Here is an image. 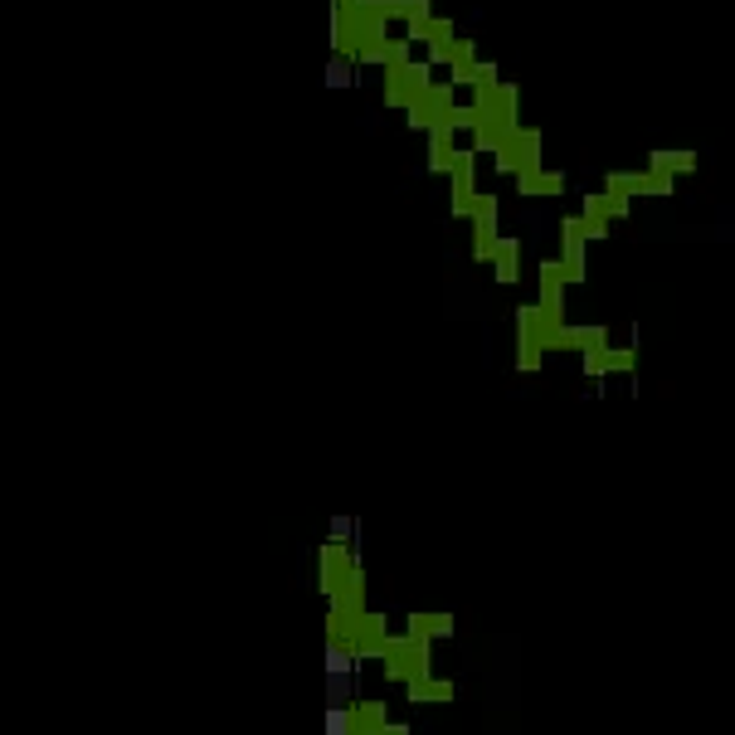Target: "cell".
<instances>
[{"instance_id": "5", "label": "cell", "mask_w": 735, "mask_h": 735, "mask_svg": "<svg viewBox=\"0 0 735 735\" xmlns=\"http://www.w3.org/2000/svg\"><path fill=\"white\" fill-rule=\"evenodd\" d=\"M648 166L662 176H682V170H697V151H652Z\"/></svg>"}, {"instance_id": "2", "label": "cell", "mask_w": 735, "mask_h": 735, "mask_svg": "<svg viewBox=\"0 0 735 735\" xmlns=\"http://www.w3.org/2000/svg\"><path fill=\"white\" fill-rule=\"evenodd\" d=\"M604 190H619V195H672V176L662 170H609V186Z\"/></svg>"}, {"instance_id": "7", "label": "cell", "mask_w": 735, "mask_h": 735, "mask_svg": "<svg viewBox=\"0 0 735 735\" xmlns=\"http://www.w3.org/2000/svg\"><path fill=\"white\" fill-rule=\"evenodd\" d=\"M327 735H351V707H327Z\"/></svg>"}, {"instance_id": "1", "label": "cell", "mask_w": 735, "mask_h": 735, "mask_svg": "<svg viewBox=\"0 0 735 735\" xmlns=\"http://www.w3.org/2000/svg\"><path fill=\"white\" fill-rule=\"evenodd\" d=\"M351 687H356V658L341 643L327 648V707H346Z\"/></svg>"}, {"instance_id": "4", "label": "cell", "mask_w": 735, "mask_h": 735, "mask_svg": "<svg viewBox=\"0 0 735 735\" xmlns=\"http://www.w3.org/2000/svg\"><path fill=\"white\" fill-rule=\"evenodd\" d=\"M521 195H560L566 190V176L560 170H536V176H517Z\"/></svg>"}, {"instance_id": "6", "label": "cell", "mask_w": 735, "mask_h": 735, "mask_svg": "<svg viewBox=\"0 0 735 735\" xmlns=\"http://www.w3.org/2000/svg\"><path fill=\"white\" fill-rule=\"evenodd\" d=\"M517 254H521L517 239H497V249H492V264H497V283H517Z\"/></svg>"}, {"instance_id": "3", "label": "cell", "mask_w": 735, "mask_h": 735, "mask_svg": "<svg viewBox=\"0 0 735 735\" xmlns=\"http://www.w3.org/2000/svg\"><path fill=\"white\" fill-rule=\"evenodd\" d=\"M585 225H580V215H570L566 225H560V268H566L570 283H580L585 278Z\"/></svg>"}]
</instances>
